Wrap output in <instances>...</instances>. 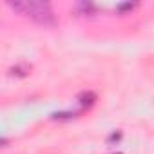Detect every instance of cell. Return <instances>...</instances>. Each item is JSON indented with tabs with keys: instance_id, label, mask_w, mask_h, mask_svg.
<instances>
[{
	"instance_id": "52a82bcc",
	"label": "cell",
	"mask_w": 154,
	"mask_h": 154,
	"mask_svg": "<svg viewBox=\"0 0 154 154\" xmlns=\"http://www.w3.org/2000/svg\"><path fill=\"white\" fill-rule=\"evenodd\" d=\"M122 140V132L118 131V132H112L109 138H107V143H114V141H120Z\"/></svg>"
},
{
	"instance_id": "5b68a950",
	"label": "cell",
	"mask_w": 154,
	"mask_h": 154,
	"mask_svg": "<svg viewBox=\"0 0 154 154\" xmlns=\"http://www.w3.org/2000/svg\"><path fill=\"white\" fill-rule=\"evenodd\" d=\"M136 8V2H122L116 6V11L118 13H125V11H132Z\"/></svg>"
},
{
	"instance_id": "277c9868",
	"label": "cell",
	"mask_w": 154,
	"mask_h": 154,
	"mask_svg": "<svg viewBox=\"0 0 154 154\" xmlns=\"http://www.w3.org/2000/svg\"><path fill=\"white\" fill-rule=\"evenodd\" d=\"M78 100H80V103H82L84 107H87V105H93V103L96 102V94H94L93 91H87V93H82V94L78 96Z\"/></svg>"
},
{
	"instance_id": "3957f363",
	"label": "cell",
	"mask_w": 154,
	"mask_h": 154,
	"mask_svg": "<svg viewBox=\"0 0 154 154\" xmlns=\"http://www.w3.org/2000/svg\"><path fill=\"white\" fill-rule=\"evenodd\" d=\"M29 71H31V65H27V63H17V65H13L9 69V72L13 76H20V78H22V76H27Z\"/></svg>"
},
{
	"instance_id": "7a4b0ae2",
	"label": "cell",
	"mask_w": 154,
	"mask_h": 154,
	"mask_svg": "<svg viewBox=\"0 0 154 154\" xmlns=\"http://www.w3.org/2000/svg\"><path fill=\"white\" fill-rule=\"evenodd\" d=\"M76 11L85 17V15H93V13H96L98 8H96L93 2H78V4H76Z\"/></svg>"
},
{
	"instance_id": "8992f818",
	"label": "cell",
	"mask_w": 154,
	"mask_h": 154,
	"mask_svg": "<svg viewBox=\"0 0 154 154\" xmlns=\"http://www.w3.org/2000/svg\"><path fill=\"white\" fill-rule=\"evenodd\" d=\"M63 118H74V112H56V114H53V120H63Z\"/></svg>"
},
{
	"instance_id": "6da1fadb",
	"label": "cell",
	"mask_w": 154,
	"mask_h": 154,
	"mask_svg": "<svg viewBox=\"0 0 154 154\" xmlns=\"http://www.w3.org/2000/svg\"><path fill=\"white\" fill-rule=\"evenodd\" d=\"M13 11L20 15H27L33 22L44 27H54L58 24V18L51 8L49 2H42V0H8L6 2Z\"/></svg>"
},
{
	"instance_id": "ba28073f",
	"label": "cell",
	"mask_w": 154,
	"mask_h": 154,
	"mask_svg": "<svg viewBox=\"0 0 154 154\" xmlns=\"http://www.w3.org/2000/svg\"><path fill=\"white\" fill-rule=\"evenodd\" d=\"M116 154H122V152H116Z\"/></svg>"
}]
</instances>
